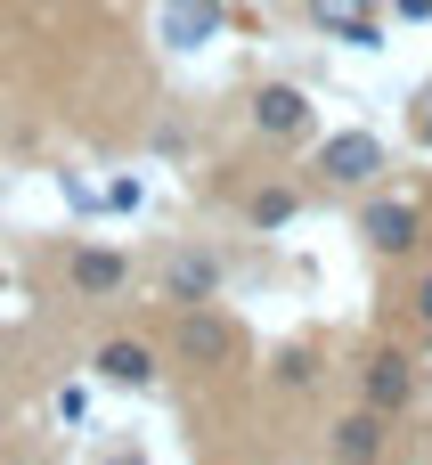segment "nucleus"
Wrapping results in <instances>:
<instances>
[{
    "mask_svg": "<svg viewBox=\"0 0 432 465\" xmlns=\"http://www.w3.org/2000/svg\"><path fill=\"white\" fill-rule=\"evenodd\" d=\"M98 376L139 392V384H155V351H147V343H131V335H114V343H98Z\"/></svg>",
    "mask_w": 432,
    "mask_h": 465,
    "instance_id": "7",
    "label": "nucleus"
},
{
    "mask_svg": "<svg viewBox=\"0 0 432 465\" xmlns=\"http://www.w3.org/2000/svg\"><path fill=\"white\" fill-rule=\"evenodd\" d=\"M212 286H221V262H212V253H180V262L163 270V294H172V302H212Z\"/></svg>",
    "mask_w": 432,
    "mask_h": 465,
    "instance_id": "8",
    "label": "nucleus"
},
{
    "mask_svg": "<svg viewBox=\"0 0 432 465\" xmlns=\"http://www.w3.org/2000/svg\"><path fill=\"white\" fill-rule=\"evenodd\" d=\"M417 319H425V327H432V270H425V278H417Z\"/></svg>",
    "mask_w": 432,
    "mask_h": 465,
    "instance_id": "13",
    "label": "nucleus"
},
{
    "mask_svg": "<svg viewBox=\"0 0 432 465\" xmlns=\"http://www.w3.org/2000/svg\"><path fill=\"white\" fill-rule=\"evenodd\" d=\"M302 8H310V25H327V33H343V25L376 16V0H302Z\"/></svg>",
    "mask_w": 432,
    "mask_h": 465,
    "instance_id": "11",
    "label": "nucleus"
},
{
    "mask_svg": "<svg viewBox=\"0 0 432 465\" xmlns=\"http://www.w3.org/2000/svg\"><path fill=\"white\" fill-rule=\"evenodd\" d=\"M253 131H270V139H302V131H310V98H302L294 82H270V90L253 98Z\"/></svg>",
    "mask_w": 432,
    "mask_h": 465,
    "instance_id": "5",
    "label": "nucleus"
},
{
    "mask_svg": "<svg viewBox=\"0 0 432 465\" xmlns=\"http://www.w3.org/2000/svg\"><path fill=\"white\" fill-rule=\"evenodd\" d=\"M384 458V409H351L343 425H335V465H376Z\"/></svg>",
    "mask_w": 432,
    "mask_h": 465,
    "instance_id": "6",
    "label": "nucleus"
},
{
    "mask_svg": "<svg viewBox=\"0 0 432 465\" xmlns=\"http://www.w3.org/2000/svg\"><path fill=\"white\" fill-rule=\"evenodd\" d=\"M408 392H417V368H408V351H376L368 368H359V401L368 409H408Z\"/></svg>",
    "mask_w": 432,
    "mask_h": 465,
    "instance_id": "4",
    "label": "nucleus"
},
{
    "mask_svg": "<svg viewBox=\"0 0 432 465\" xmlns=\"http://www.w3.org/2000/svg\"><path fill=\"white\" fill-rule=\"evenodd\" d=\"M417 139H432V90L417 98Z\"/></svg>",
    "mask_w": 432,
    "mask_h": 465,
    "instance_id": "14",
    "label": "nucleus"
},
{
    "mask_svg": "<svg viewBox=\"0 0 432 465\" xmlns=\"http://www.w3.org/2000/svg\"><path fill=\"white\" fill-rule=\"evenodd\" d=\"M163 33H172V49H196V41L221 33V8H212V0H172V8H163Z\"/></svg>",
    "mask_w": 432,
    "mask_h": 465,
    "instance_id": "9",
    "label": "nucleus"
},
{
    "mask_svg": "<svg viewBox=\"0 0 432 465\" xmlns=\"http://www.w3.org/2000/svg\"><path fill=\"white\" fill-rule=\"evenodd\" d=\"M319 172H327L335 188H368V180L384 172V139H376V131H335V139L319 147Z\"/></svg>",
    "mask_w": 432,
    "mask_h": 465,
    "instance_id": "2",
    "label": "nucleus"
},
{
    "mask_svg": "<svg viewBox=\"0 0 432 465\" xmlns=\"http://www.w3.org/2000/svg\"><path fill=\"white\" fill-rule=\"evenodd\" d=\"M106 465H139V458H131V450H123V458H106Z\"/></svg>",
    "mask_w": 432,
    "mask_h": 465,
    "instance_id": "15",
    "label": "nucleus"
},
{
    "mask_svg": "<svg viewBox=\"0 0 432 465\" xmlns=\"http://www.w3.org/2000/svg\"><path fill=\"white\" fill-rule=\"evenodd\" d=\"M172 360H180V368H229V360H237V327L212 319L204 302H188V311L172 319Z\"/></svg>",
    "mask_w": 432,
    "mask_h": 465,
    "instance_id": "1",
    "label": "nucleus"
},
{
    "mask_svg": "<svg viewBox=\"0 0 432 465\" xmlns=\"http://www.w3.org/2000/svg\"><path fill=\"white\" fill-rule=\"evenodd\" d=\"M74 286H82V294H114V286H123V253L82 245V253H74Z\"/></svg>",
    "mask_w": 432,
    "mask_h": 465,
    "instance_id": "10",
    "label": "nucleus"
},
{
    "mask_svg": "<svg viewBox=\"0 0 432 465\" xmlns=\"http://www.w3.org/2000/svg\"><path fill=\"white\" fill-rule=\"evenodd\" d=\"M286 213H294V196H286V188H261V196H253V221H261V229H278Z\"/></svg>",
    "mask_w": 432,
    "mask_h": 465,
    "instance_id": "12",
    "label": "nucleus"
},
{
    "mask_svg": "<svg viewBox=\"0 0 432 465\" xmlns=\"http://www.w3.org/2000/svg\"><path fill=\"white\" fill-rule=\"evenodd\" d=\"M417 229H425V221H417V204H408V196H376V204L359 213V237H368L376 253H408V245H417Z\"/></svg>",
    "mask_w": 432,
    "mask_h": 465,
    "instance_id": "3",
    "label": "nucleus"
}]
</instances>
